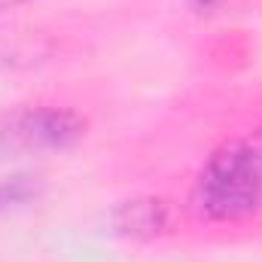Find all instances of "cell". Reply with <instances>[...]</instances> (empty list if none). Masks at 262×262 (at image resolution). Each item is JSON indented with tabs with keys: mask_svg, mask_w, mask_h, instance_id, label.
Listing matches in <instances>:
<instances>
[{
	"mask_svg": "<svg viewBox=\"0 0 262 262\" xmlns=\"http://www.w3.org/2000/svg\"><path fill=\"white\" fill-rule=\"evenodd\" d=\"M186 207L204 223H247L262 216V128L220 143L204 159Z\"/></svg>",
	"mask_w": 262,
	"mask_h": 262,
	"instance_id": "6da1fadb",
	"label": "cell"
},
{
	"mask_svg": "<svg viewBox=\"0 0 262 262\" xmlns=\"http://www.w3.org/2000/svg\"><path fill=\"white\" fill-rule=\"evenodd\" d=\"M174 204L159 195H140L122 201L110 213V232L131 241H152L174 229Z\"/></svg>",
	"mask_w": 262,
	"mask_h": 262,
	"instance_id": "3957f363",
	"label": "cell"
},
{
	"mask_svg": "<svg viewBox=\"0 0 262 262\" xmlns=\"http://www.w3.org/2000/svg\"><path fill=\"white\" fill-rule=\"evenodd\" d=\"M89 119L70 107H9L0 110V165L37 156H58L82 143Z\"/></svg>",
	"mask_w": 262,
	"mask_h": 262,
	"instance_id": "7a4b0ae2",
	"label": "cell"
},
{
	"mask_svg": "<svg viewBox=\"0 0 262 262\" xmlns=\"http://www.w3.org/2000/svg\"><path fill=\"white\" fill-rule=\"evenodd\" d=\"M226 0H186V6H192L195 12H213V9H220Z\"/></svg>",
	"mask_w": 262,
	"mask_h": 262,
	"instance_id": "277c9868",
	"label": "cell"
},
{
	"mask_svg": "<svg viewBox=\"0 0 262 262\" xmlns=\"http://www.w3.org/2000/svg\"><path fill=\"white\" fill-rule=\"evenodd\" d=\"M21 3H31V0H0V12H6V9H15V6H21Z\"/></svg>",
	"mask_w": 262,
	"mask_h": 262,
	"instance_id": "5b68a950",
	"label": "cell"
}]
</instances>
